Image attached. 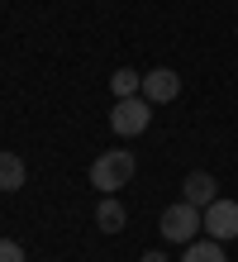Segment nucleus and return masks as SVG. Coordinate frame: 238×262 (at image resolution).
<instances>
[{
    "label": "nucleus",
    "mask_w": 238,
    "mask_h": 262,
    "mask_svg": "<svg viewBox=\"0 0 238 262\" xmlns=\"http://www.w3.org/2000/svg\"><path fill=\"white\" fill-rule=\"evenodd\" d=\"M181 262H229V257H224V243L205 234V238H196V243H186Z\"/></svg>",
    "instance_id": "nucleus-8"
},
{
    "label": "nucleus",
    "mask_w": 238,
    "mask_h": 262,
    "mask_svg": "<svg viewBox=\"0 0 238 262\" xmlns=\"http://www.w3.org/2000/svg\"><path fill=\"white\" fill-rule=\"evenodd\" d=\"M233 38H238V29H233Z\"/></svg>",
    "instance_id": "nucleus-13"
},
{
    "label": "nucleus",
    "mask_w": 238,
    "mask_h": 262,
    "mask_svg": "<svg viewBox=\"0 0 238 262\" xmlns=\"http://www.w3.org/2000/svg\"><path fill=\"white\" fill-rule=\"evenodd\" d=\"M214 191H219V181H214L210 172H190V177L181 181V200H190V205H200V210H205V205H214V200H219Z\"/></svg>",
    "instance_id": "nucleus-6"
},
{
    "label": "nucleus",
    "mask_w": 238,
    "mask_h": 262,
    "mask_svg": "<svg viewBox=\"0 0 238 262\" xmlns=\"http://www.w3.org/2000/svg\"><path fill=\"white\" fill-rule=\"evenodd\" d=\"M134 172H138L134 152H124V148H115V152H95V162H91V186L105 191V195H115V191H124V186L134 181Z\"/></svg>",
    "instance_id": "nucleus-1"
},
{
    "label": "nucleus",
    "mask_w": 238,
    "mask_h": 262,
    "mask_svg": "<svg viewBox=\"0 0 238 262\" xmlns=\"http://www.w3.org/2000/svg\"><path fill=\"white\" fill-rule=\"evenodd\" d=\"M124 220H129V214H124V205H119L115 195H105L100 205H95V224H100V234H119Z\"/></svg>",
    "instance_id": "nucleus-9"
},
{
    "label": "nucleus",
    "mask_w": 238,
    "mask_h": 262,
    "mask_svg": "<svg viewBox=\"0 0 238 262\" xmlns=\"http://www.w3.org/2000/svg\"><path fill=\"white\" fill-rule=\"evenodd\" d=\"M29 181V167L19 152H0V191H19Z\"/></svg>",
    "instance_id": "nucleus-7"
},
{
    "label": "nucleus",
    "mask_w": 238,
    "mask_h": 262,
    "mask_svg": "<svg viewBox=\"0 0 238 262\" xmlns=\"http://www.w3.org/2000/svg\"><path fill=\"white\" fill-rule=\"evenodd\" d=\"M200 229H205V210H200V205H190V200L167 205V210H162V220H157V234H162L167 243H181V248L200 238Z\"/></svg>",
    "instance_id": "nucleus-2"
},
{
    "label": "nucleus",
    "mask_w": 238,
    "mask_h": 262,
    "mask_svg": "<svg viewBox=\"0 0 238 262\" xmlns=\"http://www.w3.org/2000/svg\"><path fill=\"white\" fill-rule=\"evenodd\" d=\"M138 262H167V253H157V248H153V253H143Z\"/></svg>",
    "instance_id": "nucleus-12"
},
{
    "label": "nucleus",
    "mask_w": 238,
    "mask_h": 262,
    "mask_svg": "<svg viewBox=\"0 0 238 262\" xmlns=\"http://www.w3.org/2000/svg\"><path fill=\"white\" fill-rule=\"evenodd\" d=\"M0 262H24V248L14 238H0Z\"/></svg>",
    "instance_id": "nucleus-11"
},
{
    "label": "nucleus",
    "mask_w": 238,
    "mask_h": 262,
    "mask_svg": "<svg viewBox=\"0 0 238 262\" xmlns=\"http://www.w3.org/2000/svg\"><path fill=\"white\" fill-rule=\"evenodd\" d=\"M205 234L219 238V243L238 238V200H224V195H219L214 205H205Z\"/></svg>",
    "instance_id": "nucleus-4"
},
{
    "label": "nucleus",
    "mask_w": 238,
    "mask_h": 262,
    "mask_svg": "<svg viewBox=\"0 0 238 262\" xmlns=\"http://www.w3.org/2000/svg\"><path fill=\"white\" fill-rule=\"evenodd\" d=\"M110 91H115V100H124V96H138V91H143V72H134V67H119L115 76H110Z\"/></svg>",
    "instance_id": "nucleus-10"
},
{
    "label": "nucleus",
    "mask_w": 238,
    "mask_h": 262,
    "mask_svg": "<svg viewBox=\"0 0 238 262\" xmlns=\"http://www.w3.org/2000/svg\"><path fill=\"white\" fill-rule=\"evenodd\" d=\"M153 110L157 105L148 96H124V100H115V110H110V129H115L119 138H138L153 124Z\"/></svg>",
    "instance_id": "nucleus-3"
},
{
    "label": "nucleus",
    "mask_w": 238,
    "mask_h": 262,
    "mask_svg": "<svg viewBox=\"0 0 238 262\" xmlns=\"http://www.w3.org/2000/svg\"><path fill=\"white\" fill-rule=\"evenodd\" d=\"M138 96H148L153 105H171L181 96V76L171 67H153V72H143V91H138Z\"/></svg>",
    "instance_id": "nucleus-5"
}]
</instances>
